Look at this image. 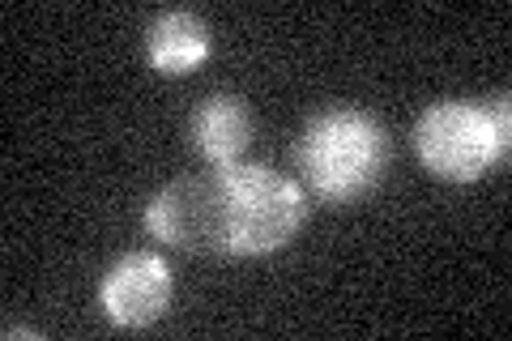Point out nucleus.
Here are the masks:
<instances>
[{"label":"nucleus","instance_id":"f257e3e1","mask_svg":"<svg viewBox=\"0 0 512 341\" xmlns=\"http://www.w3.org/2000/svg\"><path fill=\"white\" fill-rule=\"evenodd\" d=\"M512 141L508 94L500 99H440L414 124L423 167L448 184H470L504 162Z\"/></svg>","mask_w":512,"mask_h":341},{"label":"nucleus","instance_id":"f03ea898","mask_svg":"<svg viewBox=\"0 0 512 341\" xmlns=\"http://www.w3.org/2000/svg\"><path fill=\"white\" fill-rule=\"evenodd\" d=\"M389 162V133L367 111L333 107L303 128L299 171L320 201H350L372 188Z\"/></svg>","mask_w":512,"mask_h":341},{"label":"nucleus","instance_id":"7ed1b4c3","mask_svg":"<svg viewBox=\"0 0 512 341\" xmlns=\"http://www.w3.org/2000/svg\"><path fill=\"white\" fill-rule=\"evenodd\" d=\"M227 188V256H269L303 226V188L265 162L218 167Z\"/></svg>","mask_w":512,"mask_h":341},{"label":"nucleus","instance_id":"20e7f679","mask_svg":"<svg viewBox=\"0 0 512 341\" xmlns=\"http://www.w3.org/2000/svg\"><path fill=\"white\" fill-rule=\"evenodd\" d=\"M154 239L184 252H227V188L218 167L210 175H180L146 205Z\"/></svg>","mask_w":512,"mask_h":341},{"label":"nucleus","instance_id":"39448f33","mask_svg":"<svg viewBox=\"0 0 512 341\" xmlns=\"http://www.w3.org/2000/svg\"><path fill=\"white\" fill-rule=\"evenodd\" d=\"M171 265L154 252H128L99 282V303L120 329H150L171 307Z\"/></svg>","mask_w":512,"mask_h":341},{"label":"nucleus","instance_id":"423d86ee","mask_svg":"<svg viewBox=\"0 0 512 341\" xmlns=\"http://www.w3.org/2000/svg\"><path fill=\"white\" fill-rule=\"evenodd\" d=\"M252 141V111L235 94H214L192 116V145L210 167H235Z\"/></svg>","mask_w":512,"mask_h":341},{"label":"nucleus","instance_id":"0eeeda50","mask_svg":"<svg viewBox=\"0 0 512 341\" xmlns=\"http://www.w3.org/2000/svg\"><path fill=\"white\" fill-rule=\"evenodd\" d=\"M214 52V35L197 13L188 9H171L163 18H154L150 30H146V56L158 73L167 77H180V73H192L197 64H205Z\"/></svg>","mask_w":512,"mask_h":341}]
</instances>
